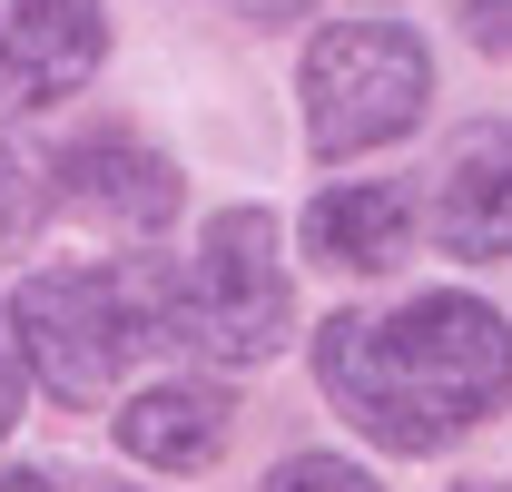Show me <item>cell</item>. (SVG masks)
I'll return each mask as SVG.
<instances>
[{
    "mask_svg": "<svg viewBox=\"0 0 512 492\" xmlns=\"http://www.w3.org/2000/svg\"><path fill=\"white\" fill-rule=\"evenodd\" d=\"M316 384L335 414L384 453H444L453 433L503 414L512 394V325L483 296H414L394 315L316 325Z\"/></svg>",
    "mask_w": 512,
    "mask_h": 492,
    "instance_id": "cell-1",
    "label": "cell"
},
{
    "mask_svg": "<svg viewBox=\"0 0 512 492\" xmlns=\"http://www.w3.org/2000/svg\"><path fill=\"white\" fill-rule=\"evenodd\" d=\"M138 345H188L207 365H266L296 335V286L276 266L266 207H217L188 266H119Z\"/></svg>",
    "mask_w": 512,
    "mask_h": 492,
    "instance_id": "cell-2",
    "label": "cell"
},
{
    "mask_svg": "<svg viewBox=\"0 0 512 492\" xmlns=\"http://www.w3.org/2000/svg\"><path fill=\"white\" fill-rule=\"evenodd\" d=\"M434 50L404 20H335L306 40V138L316 158H365L424 119Z\"/></svg>",
    "mask_w": 512,
    "mask_h": 492,
    "instance_id": "cell-3",
    "label": "cell"
},
{
    "mask_svg": "<svg viewBox=\"0 0 512 492\" xmlns=\"http://www.w3.org/2000/svg\"><path fill=\"white\" fill-rule=\"evenodd\" d=\"M138 355L119 266H40L10 296V365H30L60 404H99Z\"/></svg>",
    "mask_w": 512,
    "mask_h": 492,
    "instance_id": "cell-4",
    "label": "cell"
},
{
    "mask_svg": "<svg viewBox=\"0 0 512 492\" xmlns=\"http://www.w3.org/2000/svg\"><path fill=\"white\" fill-rule=\"evenodd\" d=\"M109 60V20L99 0H20L0 20V89L20 109H50V99H79Z\"/></svg>",
    "mask_w": 512,
    "mask_h": 492,
    "instance_id": "cell-5",
    "label": "cell"
},
{
    "mask_svg": "<svg viewBox=\"0 0 512 492\" xmlns=\"http://www.w3.org/2000/svg\"><path fill=\"white\" fill-rule=\"evenodd\" d=\"M434 246L463 266L512 256V119H483L453 138L444 178H434Z\"/></svg>",
    "mask_w": 512,
    "mask_h": 492,
    "instance_id": "cell-6",
    "label": "cell"
},
{
    "mask_svg": "<svg viewBox=\"0 0 512 492\" xmlns=\"http://www.w3.org/2000/svg\"><path fill=\"white\" fill-rule=\"evenodd\" d=\"M50 178H69V197H79L89 217L128 227V237H158V227L178 217V168H168L138 128H89V138H69V158H50Z\"/></svg>",
    "mask_w": 512,
    "mask_h": 492,
    "instance_id": "cell-7",
    "label": "cell"
},
{
    "mask_svg": "<svg viewBox=\"0 0 512 492\" xmlns=\"http://www.w3.org/2000/svg\"><path fill=\"white\" fill-rule=\"evenodd\" d=\"M119 453L158 473H207L227 453V394L217 384H148L119 414Z\"/></svg>",
    "mask_w": 512,
    "mask_h": 492,
    "instance_id": "cell-8",
    "label": "cell"
},
{
    "mask_svg": "<svg viewBox=\"0 0 512 492\" xmlns=\"http://www.w3.org/2000/svg\"><path fill=\"white\" fill-rule=\"evenodd\" d=\"M404 237H414V187H394V178H355V187H335V197L306 207V246L325 266H345V276L394 266Z\"/></svg>",
    "mask_w": 512,
    "mask_h": 492,
    "instance_id": "cell-9",
    "label": "cell"
},
{
    "mask_svg": "<svg viewBox=\"0 0 512 492\" xmlns=\"http://www.w3.org/2000/svg\"><path fill=\"white\" fill-rule=\"evenodd\" d=\"M50 217V148H30L20 128H0V246H20Z\"/></svg>",
    "mask_w": 512,
    "mask_h": 492,
    "instance_id": "cell-10",
    "label": "cell"
},
{
    "mask_svg": "<svg viewBox=\"0 0 512 492\" xmlns=\"http://www.w3.org/2000/svg\"><path fill=\"white\" fill-rule=\"evenodd\" d=\"M266 492H384L365 463H345V453H286L276 473H266Z\"/></svg>",
    "mask_w": 512,
    "mask_h": 492,
    "instance_id": "cell-11",
    "label": "cell"
},
{
    "mask_svg": "<svg viewBox=\"0 0 512 492\" xmlns=\"http://www.w3.org/2000/svg\"><path fill=\"white\" fill-rule=\"evenodd\" d=\"M0 492H119V483H79V473H50V463H20V473H0Z\"/></svg>",
    "mask_w": 512,
    "mask_h": 492,
    "instance_id": "cell-12",
    "label": "cell"
},
{
    "mask_svg": "<svg viewBox=\"0 0 512 492\" xmlns=\"http://www.w3.org/2000/svg\"><path fill=\"white\" fill-rule=\"evenodd\" d=\"M463 30L483 50H512V0H463Z\"/></svg>",
    "mask_w": 512,
    "mask_h": 492,
    "instance_id": "cell-13",
    "label": "cell"
},
{
    "mask_svg": "<svg viewBox=\"0 0 512 492\" xmlns=\"http://www.w3.org/2000/svg\"><path fill=\"white\" fill-rule=\"evenodd\" d=\"M227 10H237V20H256V30H286V20H306L316 0H227Z\"/></svg>",
    "mask_w": 512,
    "mask_h": 492,
    "instance_id": "cell-14",
    "label": "cell"
},
{
    "mask_svg": "<svg viewBox=\"0 0 512 492\" xmlns=\"http://www.w3.org/2000/svg\"><path fill=\"white\" fill-rule=\"evenodd\" d=\"M10 424H20V365H10V345H0V443H10Z\"/></svg>",
    "mask_w": 512,
    "mask_h": 492,
    "instance_id": "cell-15",
    "label": "cell"
},
{
    "mask_svg": "<svg viewBox=\"0 0 512 492\" xmlns=\"http://www.w3.org/2000/svg\"><path fill=\"white\" fill-rule=\"evenodd\" d=\"M463 492H503V483H463Z\"/></svg>",
    "mask_w": 512,
    "mask_h": 492,
    "instance_id": "cell-16",
    "label": "cell"
}]
</instances>
